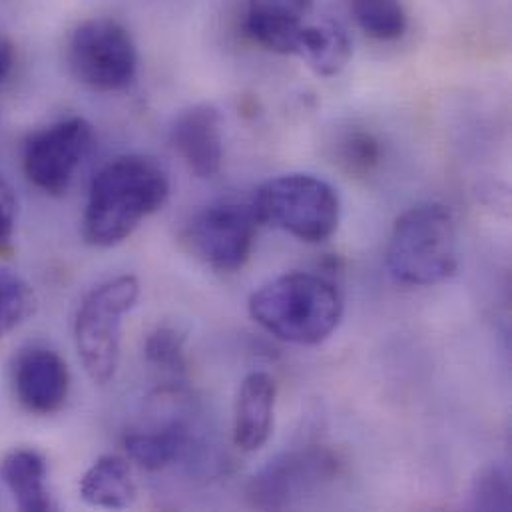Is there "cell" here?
<instances>
[{"label": "cell", "instance_id": "6da1fadb", "mask_svg": "<svg viewBox=\"0 0 512 512\" xmlns=\"http://www.w3.org/2000/svg\"><path fill=\"white\" fill-rule=\"evenodd\" d=\"M170 198L168 170L152 156L126 154L94 176L82 218V236L94 248L126 242Z\"/></svg>", "mask_w": 512, "mask_h": 512}, {"label": "cell", "instance_id": "7a4b0ae2", "mask_svg": "<svg viewBox=\"0 0 512 512\" xmlns=\"http://www.w3.org/2000/svg\"><path fill=\"white\" fill-rule=\"evenodd\" d=\"M248 309L261 329L293 345H319L333 335L345 313L339 285L319 273L291 271L263 283Z\"/></svg>", "mask_w": 512, "mask_h": 512}, {"label": "cell", "instance_id": "3957f363", "mask_svg": "<svg viewBox=\"0 0 512 512\" xmlns=\"http://www.w3.org/2000/svg\"><path fill=\"white\" fill-rule=\"evenodd\" d=\"M385 263L397 283L411 287H431L453 277L459 269L453 212L437 202L407 210L391 230Z\"/></svg>", "mask_w": 512, "mask_h": 512}, {"label": "cell", "instance_id": "277c9868", "mask_svg": "<svg viewBox=\"0 0 512 512\" xmlns=\"http://www.w3.org/2000/svg\"><path fill=\"white\" fill-rule=\"evenodd\" d=\"M259 224L277 228L299 242L329 240L341 220L337 190L313 174H283L257 188L252 200Z\"/></svg>", "mask_w": 512, "mask_h": 512}, {"label": "cell", "instance_id": "5b68a950", "mask_svg": "<svg viewBox=\"0 0 512 512\" xmlns=\"http://www.w3.org/2000/svg\"><path fill=\"white\" fill-rule=\"evenodd\" d=\"M140 283L134 275L112 277L82 299L74 317V343L88 377L106 385L120 363L124 317L136 307Z\"/></svg>", "mask_w": 512, "mask_h": 512}, {"label": "cell", "instance_id": "8992f818", "mask_svg": "<svg viewBox=\"0 0 512 512\" xmlns=\"http://www.w3.org/2000/svg\"><path fill=\"white\" fill-rule=\"evenodd\" d=\"M72 76L96 92H122L138 76V50L130 30L114 18L80 22L66 46Z\"/></svg>", "mask_w": 512, "mask_h": 512}, {"label": "cell", "instance_id": "52a82bcc", "mask_svg": "<svg viewBox=\"0 0 512 512\" xmlns=\"http://www.w3.org/2000/svg\"><path fill=\"white\" fill-rule=\"evenodd\" d=\"M343 463L323 445L285 451L259 469L248 485V501L261 511H285L321 491L341 475Z\"/></svg>", "mask_w": 512, "mask_h": 512}, {"label": "cell", "instance_id": "ba28073f", "mask_svg": "<svg viewBox=\"0 0 512 512\" xmlns=\"http://www.w3.org/2000/svg\"><path fill=\"white\" fill-rule=\"evenodd\" d=\"M256 210L246 202L222 200L196 212L184 228L188 250L216 271H240L256 244Z\"/></svg>", "mask_w": 512, "mask_h": 512}, {"label": "cell", "instance_id": "9c48e42d", "mask_svg": "<svg viewBox=\"0 0 512 512\" xmlns=\"http://www.w3.org/2000/svg\"><path fill=\"white\" fill-rule=\"evenodd\" d=\"M92 140V124L80 116H68L32 132L22 150L26 180L46 196H64Z\"/></svg>", "mask_w": 512, "mask_h": 512}, {"label": "cell", "instance_id": "30bf717a", "mask_svg": "<svg viewBox=\"0 0 512 512\" xmlns=\"http://www.w3.org/2000/svg\"><path fill=\"white\" fill-rule=\"evenodd\" d=\"M12 389L28 413L38 417L54 415L66 405L70 393L68 365L48 347H24L12 363Z\"/></svg>", "mask_w": 512, "mask_h": 512}, {"label": "cell", "instance_id": "8fae6325", "mask_svg": "<svg viewBox=\"0 0 512 512\" xmlns=\"http://www.w3.org/2000/svg\"><path fill=\"white\" fill-rule=\"evenodd\" d=\"M170 144L188 170L210 180L224 162V120L214 104H194L182 110L170 126Z\"/></svg>", "mask_w": 512, "mask_h": 512}, {"label": "cell", "instance_id": "7c38bea8", "mask_svg": "<svg viewBox=\"0 0 512 512\" xmlns=\"http://www.w3.org/2000/svg\"><path fill=\"white\" fill-rule=\"evenodd\" d=\"M313 6L315 0H248L246 32L269 52L295 56Z\"/></svg>", "mask_w": 512, "mask_h": 512}, {"label": "cell", "instance_id": "4fadbf2b", "mask_svg": "<svg viewBox=\"0 0 512 512\" xmlns=\"http://www.w3.org/2000/svg\"><path fill=\"white\" fill-rule=\"evenodd\" d=\"M277 385L263 371L250 373L238 391L234 409V443L244 453L261 449L273 431Z\"/></svg>", "mask_w": 512, "mask_h": 512}, {"label": "cell", "instance_id": "5bb4252c", "mask_svg": "<svg viewBox=\"0 0 512 512\" xmlns=\"http://www.w3.org/2000/svg\"><path fill=\"white\" fill-rule=\"evenodd\" d=\"M0 477L16 507L24 512L54 511L48 489V467L34 449H14L0 463Z\"/></svg>", "mask_w": 512, "mask_h": 512}, {"label": "cell", "instance_id": "9a60e30c", "mask_svg": "<svg viewBox=\"0 0 512 512\" xmlns=\"http://www.w3.org/2000/svg\"><path fill=\"white\" fill-rule=\"evenodd\" d=\"M80 499L96 509L122 511L134 505L138 489L132 477V469L124 457L102 455L82 475Z\"/></svg>", "mask_w": 512, "mask_h": 512}, {"label": "cell", "instance_id": "2e32d148", "mask_svg": "<svg viewBox=\"0 0 512 512\" xmlns=\"http://www.w3.org/2000/svg\"><path fill=\"white\" fill-rule=\"evenodd\" d=\"M128 457L144 471H164L184 461L192 449V433L188 425L172 421L160 429L136 431L124 437Z\"/></svg>", "mask_w": 512, "mask_h": 512}, {"label": "cell", "instance_id": "e0dca14e", "mask_svg": "<svg viewBox=\"0 0 512 512\" xmlns=\"http://www.w3.org/2000/svg\"><path fill=\"white\" fill-rule=\"evenodd\" d=\"M351 54L353 44L345 28L339 22L321 20L305 24L295 56H299L315 74L333 78L345 70Z\"/></svg>", "mask_w": 512, "mask_h": 512}, {"label": "cell", "instance_id": "ac0fdd59", "mask_svg": "<svg viewBox=\"0 0 512 512\" xmlns=\"http://www.w3.org/2000/svg\"><path fill=\"white\" fill-rule=\"evenodd\" d=\"M359 28L375 40H397L407 32L409 18L401 0H351Z\"/></svg>", "mask_w": 512, "mask_h": 512}, {"label": "cell", "instance_id": "d6986e66", "mask_svg": "<svg viewBox=\"0 0 512 512\" xmlns=\"http://www.w3.org/2000/svg\"><path fill=\"white\" fill-rule=\"evenodd\" d=\"M36 309V297L24 277L0 269V339L24 323Z\"/></svg>", "mask_w": 512, "mask_h": 512}, {"label": "cell", "instance_id": "ffe728a7", "mask_svg": "<svg viewBox=\"0 0 512 512\" xmlns=\"http://www.w3.org/2000/svg\"><path fill=\"white\" fill-rule=\"evenodd\" d=\"M144 355L150 365L168 371H186V335L174 325H158L144 343Z\"/></svg>", "mask_w": 512, "mask_h": 512}, {"label": "cell", "instance_id": "44dd1931", "mask_svg": "<svg viewBox=\"0 0 512 512\" xmlns=\"http://www.w3.org/2000/svg\"><path fill=\"white\" fill-rule=\"evenodd\" d=\"M473 507L477 511H509L511 509V477L507 467H485L471 489Z\"/></svg>", "mask_w": 512, "mask_h": 512}, {"label": "cell", "instance_id": "7402d4cb", "mask_svg": "<svg viewBox=\"0 0 512 512\" xmlns=\"http://www.w3.org/2000/svg\"><path fill=\"white\" fill-rule=\"evenodd\" d=\"M339 162L349 174L365 176L381 162V142L365 130H353L339 142Z\"/></svg>", "mask_w": 512, "mask_h": 512}, {"label": "cell", "instance_id": "603a6c76", "mask_svg": "<svg viewBox=\"0 0 512 512\" xmlns=\"http://www.w3.org/2000/svg\"><path fill=\"white\" fill-rule=\"evenodd\" d=\"M16 212H18V204H16L14 190L10 182L4 176H0V254L4 252V248L8 246L14 234Z\"/></svg>", "mask_w": 512, "mask_h": 512}, {"label": "cell", "instance_id": "cb8c5ba5", "mask_svg": "<svg viewBox=\"0 0 512 512\" xmlns=\"http://www.w3.org/2000/svg\"><path fill=\"white\" fill-rule=\"evenodd\" d=\"M16 68V48L6 36H0V88L12 78Z\"/></svg>", "mask_w": 512, "mask_h": 512}]
</instances>
